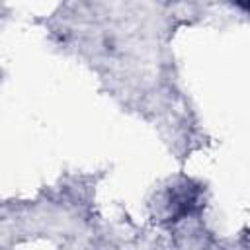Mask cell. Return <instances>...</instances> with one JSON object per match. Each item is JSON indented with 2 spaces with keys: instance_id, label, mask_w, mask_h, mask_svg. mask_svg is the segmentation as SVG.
Segmentation results:
<instances>
[{
  "instance_id": "6da1fadb",
  "label": "cell",
  "mask_w": 250,
  "mask_h": 250,
  "mask_svg": "<svg viewBox=\"0 0 250 250\" xmlns=\"http://www.w3.org/2000/svg\"><path fill=\"white\" fill-rule=\"evenodd\" d=\"M236 2H238V4L242 6V8H246V0H236Z\"/></svg>"
}]
</instances>
